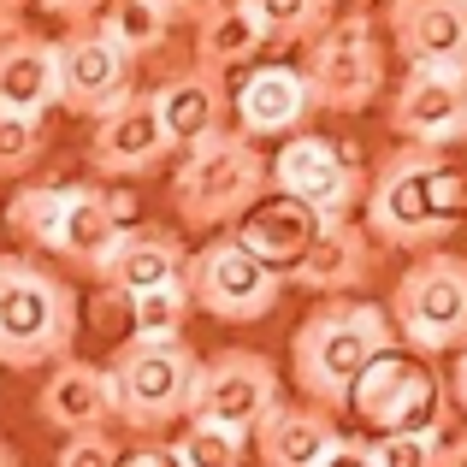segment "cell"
<instances>
[{
  "label": "cell",
  "mask_w": 467,
  "mask_h": 467,
  "mask_svg": "<svg viewBox=\"0 0 467 467\" xmlns=\"http://www.w3.org/2000/svg\"><path fill=\"white\" fill-rule=\"evenodd\" d=\"M467 202V178L444 160V149H390L379 160V171L367 178V219L361 231L379 249H409V254H432L438 243L456 231Z\"/></svg>",
  "instance_id": "obj_1"
},
{
  "label": "cell",
  "mask_w": 467,
  "mask_h": 467,
  "mask_svg": "<svg viewBox=\"0 0 467 467\" xmlns=\"http://www.w3.org/2000/svg\"><path fill=\"white\" fill-rule=\"evenodd\" d=\"M390 343H397V331H390V314L379 302H355V296L319 302L290 337V373H296L302 402H314L326 414L349 409L361 367L373 355H385Z\"/></svg>",
  "instance_id": "obj_2"
},
{
  "label": "cell",
  "mask_w": 467,
  "mask_h": 467,
  "mask_svg": "<svg viewBox=\"0 0 467 467\" xmlns=\"http://www.w3.org/2000/svg\"><path fill=\"white\" fill-rule=\"evenodd\" d=\"M78 343V290L30 254H0V367H54Z\"/></svg>",
  "instance_id": "obj_3"
},
{
  "label": "cell",
  "mask_w": 467,
  "mask_h": 467,
  "mask_svg": "<svg viewBox=\"0 0 467 467\" xmlns=\"http://www.w3.org/2000/svg\"><path fill=\"white\" fill-rule=\"evenodd\" d=\"M261 195H266V154L243 130H219V137L183 149L178 171H171V213L190 231L237 225Z\"/></svg>",
  "instance_id": "obj_4"
},
{
  "label": "cell",
  "mask_w": 467,
  "mask_h": 467,
  "mask_svg": "<svg viewBox=\"0 0 467 467\" xmlns=\"http://www.w3.org/2000/svg\"><path fill=\"white\" fill-rule=\"evenodd\" d=\"M195 373H202V355L183 337H125L107 361L113 420L130 432H166V426L190 420Z\"/></svg>",
  "instance_id": "obj_5"
},
{
  "label": "cell",
  "mask_w": 467,
  "mask_h": 467,
  "mask_svg": "<svg viewBox=\"0 0 467 467\" xmlns=\"http://www.w3.org/2000/svg\"><path fill=\"white\" fill-rule=\"evenodd\" d=\"M385 314L397 343H409V355H420V361L467 349V254H450V249L420 254L397 278Z\"/></svg>",
  "instance_id": "obj_6"
},
{
  "label": "cell",
  "mask_w": 467,
  "mask_h": 467,
  "mask_svg": "<svg viewBox=\"0 0 467 467\" xmlns=\"http://www.w3.org/2000/svg\"><path fill=\"white\" fill-rule=\"evenodd\" d=\"M349 409L361 414L373 432H420L444 438L450 432V385L438 367H426L420 355H402V343H390L385 355L361 367L349 390Z\"/></svg>",
  "instance_id": "obj_7"
},
{
  "label": "cell",
  "mask_w": 467,
  "mask_h": 467,
  "mask_svg": "<svg viewBox=\"0 0 467 467\" xmlns=\"http://www.w3.org/2000/svg\"><path fill=\"white\" fill-rule=\"evenodd\" d=\"M302 83L314 95V113H361L385 89V47L367 12H343L319 36H308Z\"/></svg>",
  "instance_id": "obj_8"
},
{
  "label": "cell",
  "mask_w": 467,
  "mask_h": 467,
  "mask_svg": "<svg viewBox=\"0 0 467 467\" xmlns=\"http://www.w3.org/2000/svg\"><path fill=\"white\" fill-rule=\"evenodd\" d=\"M183 290H190V308H202L207 319H225V326H254L278 308L285 296V273L266 266L261 254H249L237 237H213L207 249L190 254L183 266Z\"/></svg>",
  "instance_id": "obj_9"
},
{
  "label": "cell",
  "mask_w": 467,
  "mask_h": 467,
  "mask_svg": "<svg viewBox=\"0 0 467 467\" xmlns=\"http://www.w3.org/2000/svg\"><path fill=\"white\" fill-rule=\"evenodd\" d=\"M266 190L302 202L314 219L331 225V219H355V207H361V195H367V171L331 137L296 130V137H285V149L266 160Z\"/></svg>",
  "instance_id": "obj_10"
},
{
  "label": "cell",
  "mask_w": 467,
  "mask_h": 467,
  "mask_svg": "<svg viewBox=\"0 0 467 467\" xmlns=\"http://www.w3.org/2000/svg\"><path fill=\"white\" fill-rule=\"evenodd\" d=\"M54 59H59V107L78 119H101L137 95V59L113 47L95 24H71L54 42Z\"/></svg>",
  "instance_id": "obj_11"
},
{
  "label": "cell",
  "mask_w": 467,
  "mask_h": 467,
  "mask_svg": "<svg viewBox=\"0 0 467 467\" xmlns=\"http://www.w3.org/2000/svg\"><path fill=\"white\" fill-rule=\"evenodd\" d=\"M278 402V367L261 349H219L213 361H202L190 397V420L225 426V432H254L266 409Z\"/></svg>",
  "instance_id": "obj_12"
},
{
  "label": "cell",
  "mask_w": 467,
  "mask_h": 467,
  "mask_svg": "<svg viewBox=\"0 0 467 467\" xmlns=\"http://www.w3.org/2000/svg\"><path fill=\"white\" fill-rule=\"evenodd\" d=\"M390 130L409 149H450L467 137V71L462 66H409L390 89Z\"/></svg>",
  "instance_id": "obj_13"
},
{
  "label": "cell",
  "mask_w": 467,
  "mask_h": 467,
  "mask_svg": "<svg viewBox=\"0 0 467 467\" xmlns=\"http://www.w3.org/2000/svg\"><path fill=\"white\" fill-rule=\"evenodd\" d=\"M130 202L125 190H101V183H66L59 202V231H54V254L71 261L78 273H101V261L113 254V243L130 231Z\"/></svg>",
  "instance_id": "obj_14"
},
{
  "label": "cell",
  "mask_w": 467,
  "mask_h": 467,
  "mask_svg": "<svg viewBox=\"0 0 467 467\" xmlns=\"http://www.w3.org/2000/svg\"><path fill=\"white\" fill-rule=\"evenodd\" d=\"M149 101H154V119H160V130H166L171 154H183V149H195V142L219 137L225 119H231L225 78H219V71H202V66L171 71L160 89H149Z\"/></svg>",
  "instance_id": "obj_15"
},
{
  "label": "cell",
  "mask_w": 467,
  "mask_h": 467,
  "mask_svg": "<svg viewBox=\"0 0 467 467\" xmlns=\"http://www.w3.org/2000/svg\"><path fill=\"white\" fill-rule=\"evenodd\" d=\"M166 154H171V142H166V130H160L149 95H130L113 113L95 119L89 166L101 171V178H142V171H154Z\"/></svg>",
  "instance_id": "obj_16"
},
{
  "label": "cell",
  "mask_w": 467,
  "mask_h": 467,
  "mask_svg": "<svg viewBox=\"0 0 467 467\" xmlns=\"http://www.w3.org/2000/svg\"><path fill=\"white\" fill-rule=\"evenodd\" d=\"M290 285L296 290H314V296H355V290L373 278V237H367L355 219H331V225L314 231V243L296 254L290 266Z\"/></svg>",
  "instance_id": "obj_17"
},
{
  "label": "cell",
  "mask_w": 467,
  "mask_h": 467,
  "mask_svg": "<svg viewBox=\"0 0 467 467\" xmlns=\"http://www.w3.org/2000/svg\"><path fill=\"white\" fill-rule=\"evenodd\" d=\"M231 113H237V130L249 142L296 137L314 113V95H308V83H302L296 66H254L249 78L237 83V95H231Z\"/></svg>",
  "instance_id": "obj_18"
},
{
  "label": "cell",
  "mask_w": 467,
  "mask_h": 467,
  "mask_svg": "<svg viewBox=\"0 0 467 467\" xmlns=\"http://www.w3.org/2000/svg\"><path fill=\"white\" fill-rule=\"evenodd\" d=\"M385 24L409 66H462L467 71V6L462 0H390Z\"/></svg>",
  "instance_id": "obj_19"
},
{
  "label": "cell",
  "mask_w": 467,
  "mask_h": 467,
  "mask_svg": "<svg viewBox=\"0 0 467 467\" xmlns=\"http://www.w3.org/2000/svg\"><path fill=\"white\" fill-rule=\"evenodd\" d=\"M183 266H190V249H183L178 231H154V225H130L125 237L113 243V254L101 261V285L113 296H142V290H166L183 285Z\"/></svg>",
  "instance_id": "obj_20"
},
{
  "label": "cell",
  "mask_w": 467,
  "mask_h": 467,
  "mask_svg": "<svg viewBox=\"0 0 467 467\" xmlns=\"http://www.w3.org/2000/svg\"><path fill=\"white\" fill-rule=\"evenodd\" d=\"M47 107H59V59L54 42L36 30L0 36V113L47 119Z\"/></svg>",
  "instance_id": "obj_21"
},
{
  "label": "cell",
  "mask_w": 467,
  "mask_h": 467,
  "mask_svg": "<svg viewBox=\"0 0 467 467\" xmlns=\"http://www.w3.org/2000/svg\"><path fill=\"white\" fill-rule=\"evenodd\" d=\"M36 414H42L54 432H101L107 420H113V390H107V367L95 361H78V355H66V361H54V373H47L42 397H36Z\"/></svg>",
  "instance_id": "obj_22"
},
{
  "label": "cell",
  "mask_w": 467,
  "mask_h": 467,
  "mask_svg": "<svg viewBox=\"0 0 467 467\" xmlns=\"http://www.w3.org/2000/svg\"><path fill=\"white\" fill-rule=\"evenodd\" d=\"M254 456L261 467H314V456L337 438V420L314 402H285L278 397L273 409L254 420Z\"/></svg>",
  "instance_id": "obj_23"
},
{
  "label": "cell",
  "mask_w": 467,
  "mask_h": 467,
  "mask_svg": "<svg viewBox=\"0 0 467 467\" xmlns=\"http://www.w3.org/2000/svg\"><path fill=\"white\" fill-rule=\"evenodd\" d=\"M319 225H326V219H314L308 207L290 202V195H273V202L261 195V202H254L249 213L231 225V237H237L249 254H261L266 266L290 273V266H296V254L314 243V231H319Z\"/></svg>",
  "instance_id": "obj_24"
},
{
  "label": "cell",
  "mask_w": 467,
  "mask_h": 467,
  "mask_svg": "<svg viewBox=\"0 0 467 467\" xmlns=\"http://www.w3.org/2000/svg\"><path fill=\"white\" fill-rule=\"evenodd\" d=\"M266 47V36H261V18H254V6L249 0H213V6L195 18V66L202 71H237V66H249L254 54Z\"/></svg>",
  "instance_id": "obj_25"
},
{
  "label": "cell",
  "mask_w": 467,
  "mask_h": 467,
  "mask_svg": "<svg viewBox=\"0 0 467 467\" xmlns=\"http://www.w3.org/2000/svg\"><path fill=\"white\" fill-rule=\"evenodd\" d=\"M95 30H101L113 47H125L130 59H149V54L166 47L171 18L154 6V0H107V6L95 12Z\"/></svg>",
  "instance_id": "obj_26"
},
{
  "label": "cell",
  "mask_w": 467,
  "mask_h": 467,
  "mask_svg": "<svg viewBox=\"0 0 467 467\" xmlns=\"http://www.w3.org/2000/svg\"><path fill=\"white\" fill-rule=\"evenodd\" d=\"M249 6H254V18H261L266 47L308 42V36H319L337 18V0H249Z\"/></svg>",
  "instance_id": "obj_27"
},
{
  "label": "cell",
  "mask_w": 467,
  "mask_h": 467,
  "mask_svg": "<svg viewBox=\"0 0 467 467\" xmlns=\"http://www.w3.org/2000/svg\"><path fill=\"white\" fill-rule=\"evenodd\" d=\"M59 202H66V183H24V190L6 202V225L18 231L30 249H47V254H54Z\"/></svg>",
  "instance_id": "obj_28"
},
{
  "label": "cell",
  "mask_w": 467,
  "mask_h": 467,
  "mask_svg": "<svg viewBox=\"0 0 467 467\" xmlns=\"http://www.w3.org/2000/svg\"><path fill=\"white\" fill-rule=\"evenodd\" d=\"M166 450H171V462H178V467H243L249 438L225 432V426H207V420H190Z\"/></svg>",
  "instance_id": "obj_29"
},
{
  "label": "cell",
  "mask_w": 467,
  "mask_h": 467,
  "mask_svg": "<svg viewBox=\"0 0 467 467\" xmlns=\"http://www.w3.org/2000/svg\"><path fill=\"white\" fill-rule=\"evenodd\" d=\"M125 314H130V337H183L190 290H183V285L142 290V296H125Z\"/></svg>",
  "instance_id": "obj_30"
},
{
  "label": "cell",
  "mask_w": 467,
  "mask_h": 467,
  "mask_svg": "<svg viewBox=\"0 0 467 467\" xmlns=\"http://www.w3.org/2000/svg\"><path fill=\"white\" fill-rule=\"evenodd\" d=\"M47 154V125L24 113H0V178H24Z\"/></svg>",
  "instance_id": "obj_31"
},
{
  "label": "cell",
  "mask_w": 467,
  "mask_h": 467,
  "mask_svg": "<svg viewBox=\"0 0 467 467\" xmlns=\"http://www.w3.org/2000/svg\"><path fill=\"white\" fill-rule=\"evenodd\" d=\"M438 444L444 438H420V432H379L373 444V467H438Z\"/></svg>",
  "instance_id": "obj_32"
},
{
  "label": "cell",
  "mask_w": 467,
  "mask_h": 467,
  "mask_svg": "<svg viewBox=\"0 0 467 467\" xmlns=\"http://www.w3.org/2000/svg\"><path fill=\"white\" fill-rule=\"evenodd\" d=\"M54 467H119V444H113V432H71L66 444H59V456Z\"/></svg>",
  "instance_id": "obj_33"
},
{
  "label": "cell",
  "mask_w": 467,
  "mask_h": 467,
  "mask_svg": "<svg viewBox=\"0 0 467 467\" xmlns=\"http://www.w3.org/2000/svg\"><path fill=\"white\" fill-rule=\"evenodd\" d=\"M314 467H373V450H367V438H331L326 450L314 456Z\"/></svg>",
  "instance_id": "obj_34"
},
{
  "label": "cell",
  "mask_w": 467,
  "mask_h": 467,
  "mask_svg": "<svg viewBox=\"0 0 467 467\" xmlns=\"http://www.w3.org/2000/svg\"><path fill=\"white\" fill-rule=\"evenodd\" d=\"M42 12H54L59 24H95V12L107 6V0H36Z\"/></svg>",
  "instance_id": "obj_35"
},
{
  "label": "cell",
  "mask_w": 467,
  "mask_h": 467,
  "mask_svg": "<svg viewBox=\"0 0 467 467\" xmlns=\"http://www.w3.org/2000/svg\"><path fill=\"white\" fill-rule=\"evenodd\" d=\"M119 467H178V462H171V450L142 444V450H130V456H119Z\"/></svg>",
  "instance_id": "obj_36"
},
{
  "label": "cell",
  "mask_w": 467,
  "mask_h": 467,
  "mask_svg": "<svg viewBox=\"0 0 467 467\" xmlns=\"http://www.w3.org/2000/svg\"><path fill=\"white\" fill-rule=\"evenodd\" d=\"M444 385H450V402H456V409L467 414V349H456V367H450Z\"/></svg>",
  "instance_id": "obj_37"
},
{
  "label": "cell",
  "mask_w": 467,
  "mask_h": 467,
  "mask_svg": "<svg viewBox=\"0 0 467 467\" xmlns=\"http://www.w3.org/2000/svg\"><path fill=\"white\" fill-rule=\"evenodd\" d=\"M154 6H160V12H166V18H171V24H178V18H202V12H207V6H213V0H154Z\"/></svg>",
  "instance_id": "obj_38"
},
{
  "label": "cell",
  "mask_w": 467,
  "mask_h": 467,
  "mask_svg": "<svg viewBox=\"0 0 467 467\" xmlns=\"http://www.w3.org/2000/svg\"><path fill=\"white\" fill-rule=\"evenodd\" d=\"M24 12H30V0H0V36L24 30Z\"/></svg>",
  "instance_id": "obj_39"
},
{
  "label": "cell",
  "mask_w": 467,
  "mask_h": 467,
  "mask_svg": "<svg viewBox=\"0 0 467 467\" xmlns=\"http://www.w3.org/2000/svg\"><path fill=\"white\" fill-rule=\"evenodd\" d=\"M438 467H467V432L450 438V444H438Z\"/></svg>",
  "instance_id": "obj_40"
},
{
  "label": "cell",
  "mask_w": 467,
  "mask_h": 467,
  "mask_svg": "<svg viewBox=\"0 0 467 467\" xmlns=\"http://www.w3.org/2000/svg\"><path fill=\"white\" fill-rule=\"evenodd\" d=\"M0 467H18V450H12L6 438H0Z\"/></svg>",
  "instance_id": "obj_41"
},
{
  "label": "cell",
  "mask_w": 467,
  "mask_h": 467,
  "mask_svg": "<svg viewBox=\"0 0 467 467\" xmlns=\"http://www.w3.org/2000/svg\"><path fill=\"white\" fill-rule=\"evenodd\" d=\"M462 6H467V0H462Z\"/></svg>",
  "instance_id": "obj_42"
},
{
  "label": "cell",
  "mask_w": 467,
  "mask_h": 467,
  "mask_svg": "<svg viewBox=\"0 0 467 467\" xmlns=\"http://www.w3.org/2000/svg\"><path fill=\"white\" fill-rule=\"evenodd\" d=\"M462 142H467V137H462Z\"/></svg>",
  "instance_id": "obj_43"
}]
</instances>
